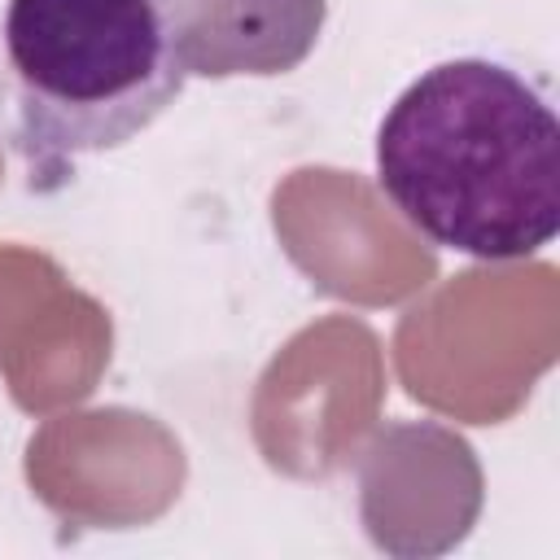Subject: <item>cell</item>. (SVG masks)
<instances>
[{"label": "cell", "instance_id": "cell-1", "mask_svg": "<svg viewBox=\"0 0 560 560\" xmlns=\"http://www.w3.org/2000/svg\"><path fill=\"white\" fill-rule=\"evenodd\" d=\"M376 179L433 245L525 258L560 232V122L508 66L455 57L381 118Z\"/></svg>", "mask_w": 560, "mask_h": 560}, {"label": "cell", "instance_id": "cell-2", "mask_svg": "<svg viewBox=\"0 0 560 560\" xmlns=\"http://www.w3.org/2000/svg\"><path fill=\"white\" fill-rule=\"evenodd\" d=\"M184 79L158 0H9L0 13V136L35 192L140 136Z\"/></svg>", "mask_w": 560, "mask_h": 560}, {"label": "cell", "instance_id": "cell-3", "mask_svg": "<svg viewBox=\"0 0 560 560\" xmlns=\"http://www.w3.org/2000/svg\"><path fill=\"white\" fill-rule=\"evenodd\" d=\"M188 74H284L319 39L324 0H158Z\"/></svg>", "mask_w": 560, "mask_h": 560}]
</instances>
